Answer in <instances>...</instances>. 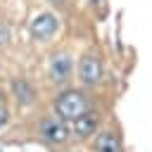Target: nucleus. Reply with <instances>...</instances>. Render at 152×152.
I'll return each mask as SVG.
<instances>
[{"label": "nucleus", "instance_id": "nucleus-10", "mask_svg": "<svg viewBox=\"0 0 152 152\" xmlns=\"http://www.w3.org/2000/svg\"><path fill=\"white\" fill-rule=\"evenodd\" d=\"M7 40H10V31H7V26L0 21V45H5Z\"/></svg>", "mask_w": 152, "mask_h": 152}, {"label": "nucleus", "instance_id": "nucleus-6", "mask_svg": "<svg viewBox=\"0 0 152 152\" xmlns=\"http://www.w3.org/2000/svg\"><path fill=\"white\" fill-rule=\"evenodd\" d=\"M97 124H100V114H95V112H90V109H88L86 114H81L78 119H74V128H71V133H74L76 138L86 140V138L95 135Z\"/></svg>", "mask_w": 152, "mask_h": 152}, {"label": "nucleus", "instance_id": "nucleus-5", "mask_svg": "<svg viewBox=\"0 0 152 152\" xmlns=\"http://www.w3.org/2000/svg\"><path fill=\"white\" fill-rule=\"evenodd\" d=\"M71 71H74V62L66 52H57L52 55L50 59V66H48V76L52 83H66L71 78Z\"/></svg>", "mask_w": 152, "mask_h": 152}, {"label": "nucleus", "instance_id": "nucleus-4", "mask_svg": "<svg viewBox=\"0 0 152 152\" xmlns=\"http://www.w3.org/2000/svg\"><path fill=\"white\" fill-rule=\"evenodd\" d=\"M102 76H104V69H102V59L97 57V55H86L83 59H81V64H78V78H81V83H86V86H97L100 81H102Z\"/></svg>", "mask_w": 152, "mask_h": 152}, {"label": "nucleus", "instance_id": "nucleus-1", "mask_svg": "<svg viewBox=\"0 0 152 152\" xmlns=\"http://www.w3.org/2000/svg\"><path fill=\"white\" fill-rule=\"evenodd\" d=\"M88 109H90V102L81 90H64L55 97V114L64 121H74Z\"/></svg>", "mask_w": 152, "mask_h": 152}, {"label": "nucleus", "instance_id": "nucleus-11", "mask_svg": "<svg viewBox=\"0 0 152 152\" xmlns=\"http://www.w3.org/2000/svg\"><path fill=\"white\" fill-rule=\"evenodd\" d=\"M90 2H93V7H95V10L100 7V12H104V0H90Z\"/></svg>", "mask_w": 152, "mask_h": 152}, {"label": "nucleus", "instance_id": "nucleus-8", "mask_svg": "<svg viewBox=\"0 0 152 152\" xmlns=\"http://www.w3.org/2000/svg\"><path fill=\"white\" fill-rule=\"evenodd\" d=\"M12 93H14V97H17L19 104H31L36 100V90H33V86L26 78H17L12 83Z\"/></svg>", "mask_w": 152, "mask_h": 152}, {"label": "nucleus", "instance_id": "nucleus-2", "mask_svg": "<svg viewBox=\"0 0 152 152\" xmlns=\"http://www.w3.org/2000/svg\"><path fill=\"white\" fill-rule=\"evenodd\" d=\"M57 28H59V21L52 12H38L28 24V31H31L33 40H38V43H48L57 33Z\"/></svg>", "mask_w": 152, "mask_h": 152}, {"label": "nucleus", "instance_id": "nucleus-7", "mask_svg": "<svg viewBox=\"0 0 152 152\" xmlns=\"http://www.w3.org/2000/svg\"><path fill=\"white\" fill-rule=\"evenodd\" d=\"M121 138L112 131H104L95 138V152H121Z\"/></svg>", "mask_w": 152, "mask_h": 152}, {"label": "nucleus", "instance_id": "nucleus-9", "mask_svg": "<svg viewBox=\"0 0 152 152\" xmlns=\"http://www.w3.org/2000/svg\"><path fill=\"white\" fill-rule=\"evenodd\" d=\"M7 121H10V112H7V107L0 102V128H5Z\"/></svg>", "mask_w": 152, "mask_h": 152}, {"label": "nucleus", "instance_id": "nucleus-3", "mask_svg": "<svg viewBox=\"0 0 152 152\" xmlns=\"http://www.w3.org/2000/svg\"><path fill=\"white\" fill-rule=\"evenodd\" d=\"M69 135H71V128L59 116H50V119H45L40 124V138L48 145H64L69 140Z\"/></svg>", "mask_w": 152, "mask_h": 152}]
</instances>
